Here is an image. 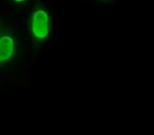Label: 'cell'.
<instances>
[{
	"instance_id": "7a4b0ae2",
	"label": "cell",
	"mask_w": 154,
	"mask_h": 135,
	"mask_svg": "<svg viewBox=\"0 0 154 135\" xmlns=\"http://www.w3.org/2000/svg\"><path fill=\"white\" fill-rule=\"evenodd\" d=\"M14 52V41L9 36L0 38V62L11 58Z\"/></svg>"
},
{
	"instance_id": "3957f363",
	"label": "cell",
	"mask_w": 154,
	"mask_h": 135,
	"mask_svg": "<svg viewBox=\"0 0 154 135\" xmlns=\"http://www.w3.org/2000/svg\"><path fill=\"white\" fill-rule=\"evenodd\" d=\"M14 1H16L17 2H22V1H25V0H14Z\"/></svg>"
},
{
	"instance_id": "6da1fadb",
	"label": "cell",
	"mask_w": 154,
	"mask_h": 135,
	"mask_svg": "<svg viewBox=\"0 0 154 135\" xmlns=\"http://www.w3.org/2000/svg\"><path fill=\"white\" fill-rule=\"evenodd\" d=\"M32 30L37 38L45 39L48 37L49 32V19L45 11L39 10L34 14Z\"/></svg>"
}]
</instances>
